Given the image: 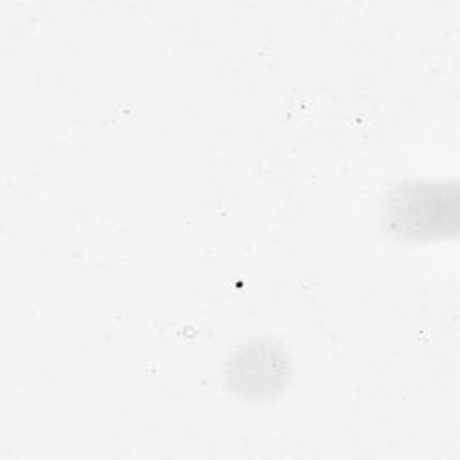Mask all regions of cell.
I'll return each instance as SVG.
<instances>
[{
	"mask_svg": "<svg viewBox=\"0 0 460 460\" xmlns=\"http://www.w3.org/2000/svg\"><path fill=\"white\" fill-rule=\"evenodd\" d=\"M386 230L397 237H440L455 232L458 196L444 181H404L394 187L383 203Z\"/></svg>",
	"mask_w": 460,
	"mask_h": 460,
	"instance_id": "cell-1",
	"label": "cell"
}]
</instances>
